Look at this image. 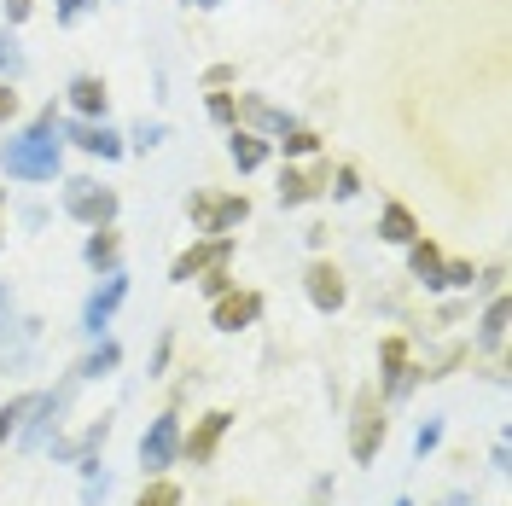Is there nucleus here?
I'll list each match as a JSON object with an SVG mask.
<instances>
[{"label":"nucleus","mask_w":512,"mask_h":506,"mask_svg":"<svg viewBox=\"0 0 512 506\" xmlns=\"http://www.w3.org/2000/svg\"><path fill=\"white\" fill-rule=\"evenodd\" d=\"M64 163V134H59V111L47 105L30 128L0 140V175L6 181H53Z\"/></svg>","instance_id":"nucleus-1"},{"label":"nucleus","mask_w":512,"mask_h":506,"mask_svg":"<svg viewBox=\"0 0 512 506\" xmlns=\"http://www.w3.org/2000/svg\"><path fill=\"white\" fill-rule=\"evenodd\" d=\"M384 437H390L384 396H379V384H367V390H355V402H350V460L355 466H373Z\"/></svg>","instance_id":"nucleus-2"},{"label":"nucleus","mask_w":512,"mask_h":506,"mask_svg":"<svg viewBox=\"0 0 512 506\" xmlns=\"http://www.w3.org/2000/svg\"><path fill=\"white\" fill-rule=\"evenodd\" d=\"M64 408H70V384H53V390H35V396H30V413L18 419V437H12V443L24 448V454H41V448H47L53 437H59Z\"/></svg>","instance_id":"nucleus-3"},{"label":"nucleus","mask_w":512,"mask_h":506,"mask_svg":"<svg viewBox=\"0 0 512 506\" xmlns=\"http://www.w3.org/2000/svg\"><path fill=\"white\" fill-rule=\"evenodd\" d=\"M187 222L204 233V239H222L239 222H251V198L245 192H192L187 198Z\"/></svg>","instance_id":"nucleus-4"},{"label":"nucleus","mask_w":512,"mask_h":506,"mask_svg":"<svg viewBox=\"0 0 512 506\" xmlns=\"http://www.w3.org/2000/svg\"><path fill=\"white\" fill-rule=\"evenodd\" d=\"M140 472L146 477H163L169 466H181V413L175 408H163L146 431H140Z\"/></svg>","instance_id":"nucleus-5"},{"label":"nucleus","mask_w":512,"mask_h":506,"mask_svg":"<svg viewBox=\"0 0 512 506\" xmlns=\"http://www.w3.org/2000/svg\"><path fill=\"white\" fill-rule=\"evenodd\" d=\"M64 216L82 227H111L117 222V187H99L88 175L64 181Z\"/></svg>","instance_id":"nucleus-6"},{"label":"nucleus","mask_w":512,"mask_h":506,"mask_svg":"<svg viewBox=\"0 0 512 506\" xmlns=\"http://www.w3.org/2000/svg\"><path fill=\"white\" fill-rule=\"evenodd\" d=\"M227 431H233V413H227V408L198 413V419H192V431H181V460H187V466H210Z\"/></svg>","instance_id":"nucleus-7"},{"label":"nucleus","mask_w":512,"mask_h":506,"mask_svg":"<svg viewBox=\"0 0 512 506\" xmlns=\"http://www.w3.org/2000/svg\"><path fill=\"white\" fill-rule=\"evenodd\" d=\"M123 303H128V274H123V268H117V274H99V291L82 303V332H88V344L105 338V326L117 320Z\"/></svg>","instance_id":"nucleus-8"},{"label":"nucleus","mask_w":512,"mask_h":506,"mask_svg":"<svg viewBox=\"0 0 512 506\" xmlns=\"http://www.w3.org/2000/svg\"><path fill=\"white\" fill-rule=\"evenodd\" d=\"M303 291H309V303H315L320 315H338V309L350 303V285H344V268H338L332 256H315V262L303 268Z\"/></svg>","instance_id":"nucleus-9"},{"label":"nucleus","mask_w":512,"mask_h":506,"mask_svg":"<svg viewBox=\"0 0 512 506\" xmlns=\"http://www.w3.org/2000/svg\"><path fill=\"white\" fill-rule=\"evenodd\" d=\"M59 134L76 146V152H88V158H105V163H117L128 152V140L117 134V128H105L94 123V117H70V123H59Z\"/></svg>","instance_id":"nucleus-10"},{"label":"nucleus","mask_w":512,"mask_h":506,"mask_svg":"<svg viewBox=\"0 0 512 506\" xmlns=\"http://www.w3.org/2000/svg\"><path fill=\"white\" fill-rule=\"evenodd\" d=\"M262 320V291H222V297H210V326L216 332H245Z\"/></svg>","instance_id":"nucleus-11"},{"label":"nucleus","mask_w":512,"mask_h":506,"mask_svg":"<svg viewBox=\"0 0 512 506\" xmlns=\"http://www.w3.org/2000/svg\"><path fill=\"white\" fill-rule=\"evenodd\" d=\"M233 111H239V123H233V128H251V134H262V140H280V134L297 123L291 111L268 105L262 94H233Z\"/></svg>","instance_id":"nucleus-12"},{"label":"nucleus","mask_w":512,"mask_h":506,"mask_svg":"<svg viewBox=\"0 0 512 506\" xmlns=\"http://www.w3.org/2000/svg\"><path fill=\"white\" fill-rule=\"evenodd\" d=\"M111 425H117V419H111V413H99L82 437H53L41 454H53V466H76L82 454H105V443H111Z\"/></svg>","instance_id":"nucleus-13"},{"label":"nucleus","mask_w":512,"mask_h":506,"mask_svg":"<svg viewBox=\"0 0 512 506\" xmlns=\"http://www.w3.org/2000/svg\"><path fill=\"white\" fill-rule=\"evenodd\" d=\"M227 256H233V239H227V233H222V239H192L187 251L169 262V280H175V285H192L204 268H210V262H227Z\"/></svg>","instance_id":"nucleus-14"},{"label":"nucleus","mask_w":512,"mask_h":506,"mask_svg":"<svg viewBox=\"0 0 512 506\" xmlns=\"http://www.w3.org/2000/svg\"><path fill=\"white\" fill-rule=\"evenodd\" d=\"M326 175H332V163H315V169H280V204L297 210V204H315L320 192H326Z\"/></svg>","instance_id":"nucleus-15"},{"label":"nucleus","mask_w":512,"mask_h":506,"mask_svg":"<svg viewBox=\"0 0 512 506\" xmlns=\"http://www.w3.org/2000/svg\"><path fill=\"white\" fill-rule=\"evenodd\" d=\"M507 326H512V303H507V291H495V297L483 303L478 338H472V344H478L483 355H501V349H507Z\"/></svg>","instance_id":"nucleus-16"},{"label":"nucleus","mask_w":512,"mask_h":506,"mask_svg":"<svg viewBox=\"0 0 512 506\" xmlns=\"http://www.w3.org/2000/svg\"><path fill=\"white\" fill-rule=\"evenodd\" d=\"M82 262H88L94 274H117V268H123V233H117V222L111 227H88Z\"/></svg>","instance_id":"nucleus-17"},{"label":"nucleus","mask_w":512,"mask_h":506,"mask_svg":"<svg viewBox=\"0 0 512 506\" xmlns=\"http://www.w3.org/2000/svg\"><path fill=\"white\" fill-rule=\"evenodd\" d=\"M117 367H123V344L105 332V338H94V349H88V355L70 367V379H82V384H88V379H111Z\"/></svg>","instance_id":"nucleus-18"},{"label":"nucleus","mask_w":512,"mask_h":506,"mask_svg":"<svg viewBox=\"0 0 512 506\" xmlns=\"http://www.w3.org/2000/svg\"><path fill=\"white\" fill-rule=\"evenodd\" d=\"M402 251H408V274H414V280L425 285V291H443V262H448V256L437 251V245H431L425 233H419L414 245H402Z\"/></svg>","instance_id":"nucleus-19"},{"label":"nucleus","mask_w":512,"mask_h":506,"mask_svg":"<svg viewBox=\"0 0 512 506\" xmlns=\"http://www.w3.org/2000/svg\"><path fill=\"white\" fill-rule=\"evenodd\" d=\"M227 158L239 163V175H256L262 163L274 158V140H262L251 128H233V134H227Z\"/></svg>","instance_id":"nucleus-20"},{"label":"nucleus","mask_w":512,"mask_h":506,"mask_svg":"<svg viewBox=\"0 0 512 506\" xmlns=\"http://www.w3.org/2000/svg\"><path fill=\"white\" fill-rule=\"evenodd\" d=\"M70 105H76V117H94V123H105V105H111V88L99 82V76H76L70 88Z\"/></svg>","instance_id":"nucleus-21"},{"label":"nucleus","mask_w":512,"mask_h":506,"mask_svg":"<svg viewBox=\"0 0 512 506\" xmlns=\"http://www.w3.org/2000/svg\"><path fill=\"white\" fill-rule=\"evenodd\" d=\"M76 477H82V506H105V495H111V466H105V454H82V460H76Z\"/></svg>","instance_id":"nucleus-22"},{"label":"nucleus","mask_w":512,"mask_h":506,"mask_svg":"<svg viewBox=\"0 0 512 506\" xmlns=\"http://www.w3.org/2000/svg\"><path fill=\"white\" fill-rule=\"evenodd\" d=\"M379 239H384V245H414V239H419V222H414V210L390 198V204L379 210Z\"/></svg>","instance_id":"nucleus-23"},{"label":"nucleus","mask_w":512,"mask_h":506,"mask_svg":"<svg viewBox=\"0 0 512 506\" xmlns=\"http://www.w3.org/2000/svg\"><path fill=\"white\" fill-rule=\"evenodd\" d=\"M466 355H472L466 344H448V349H437L431 361H414V379H419V384H437V379H448V373H454V367H460Z\"/></svg>","instance_id":"nucleus-24"},{"label":"nucleus","mask_w":512,"mask_h":506,"mask_svg":"<svg viewBox=\"0 0 512 506\" xmlns=\"http://www.w3.org/2000/svg\"><path fill=\"white\" fill-rule=\"evenodd\" d=\"M274 146H280L286 158H320V134H315V128H303V123H291Z\"/></svg>","instance_id":"nucleus-25"},{"label":"nucleus","mask_w":512,"mask_h":506,"mask_svg":"<svg viewBox=\"0 0 512 506\" xmlns=\"http://www.w3.org/2000/svg\"><path fill=\"white\" fill-rule=\"evenodd\" d=\"M24 70H30V59H24L18 35H12V24H0V76H6V82H18Z\"/></svg>","instance_id":"nucleus-26"},{"label":"nucleus","mask_w":512,"mask_h":506,"mask_svg":"<svg viewBox=\"0 0 512 506\" xmlns=\"http://www.w3.org/2000/svg\"><path fill=\"white\" fill-rule=\"evenodd\" d=\"M443 431H448L443 413H425V419H419V431H414V460L437 454V448H443Z\"/></svg>","instance_id":"nucleus-27"},{"label":"nucleus","mask_w":512,"mask_h":506,"mask_svg":"<svg viewBox=\"0 0 512 506\" xmlns=\"http://www.w3.org/2000/svg\"><path fill=\"white\" fill-rule=\"evenodd\" d=\"M134 506H181V483H169V477H146V489L134 495Z\"/></svg>","instance_id":"nucleus-28"},{"label":"nucleus","mask_w":512,"mask_h":506,"mask_svg":"<svg viewBox=\"0 0 512 506\" xmlns=\"http://www.w3.org/2000/svg\"><path fill=\"white\" fill-rule=\"evenodd\" d=\"M326 192H332V198H338V204H350L355 192H361V175H355L350 163H338V169H332V175H326Z\"/></svg>","instance_id":"nucleus-29"},{"label":"nucleus","mask_w":512,"mask_h":506,"mask_svg":"<svg viewBox=\"0 0 512 506\" xmlns=\"http://www.w3.org/2000/svg\"><path fill=\"white\" fill-rule=\"evenodd\" d=\"M227 262H233V256H227ZM227 262H210V268H204V274H198V285H204V297H222V291H233V268H227Z\"/></svg>","instance_id":"nucleus-30"},{"label":"nucleus","mask_w":512,"mask_h":506,"mask_svg":"<svg viewBox=\"0 0 512 506\" xmlns=\"http://www.w3.org/2000/svg\"><path fill=\"white\" fill-rule=\"evenodd\" d=\"M30 413V396H12V402H0V448L18 437V419Z\"/></svg>","instance_id":"nucleus-31"},{"label":"nucleus","mask_w":512,"mask_h":506,"mask_svg":"<svg viewBox=\"0 0 512 506\" xmlns=\"http://www.w3.org/2000/svg\"><path fill=\"white\" fill-rule=\"evenodd\" d=\"M472 280H478L472 262H443V291H472Z\"/></svg>","instance_id":"nucleus-32"},{"label":"nucleus","mask_w":512,"mask_h":506,"mask_svg":"<svg viewBox=\"0 0 512 506\" xmlns=\"http://www.w3.org/2000/svg\"><path fill=\"white\" fill-rule=\"evenodd\" d=\"M169 355H175V332H163L158 344H152V361H146V379H158V373H169Z\"/></svg>","instance_id":"nucleus-33"},{"label":"nucleus","mask_w":512,"mask_h":506,"mask_svg":"<svg viewBox=\"0 0 512 506\" xmlns=\"http://www.w3.org/2000/svg\"><path fill=\"white\" fill-rule=\"evenodd\" d=\"M210 117H216V123H239V111H233V94H227V88H210Z\"/></svg>","instance_id":"nucleus-34"},{"label":"nucleus","mask_w":512,"mask_h":506,"mask_svg":"<svg viewBox=\"0 0 512 506\" xmlns=\"http://www.w3.org/2000/svg\"><path fill=\"white\" fill-rule=\"evenodd\" d=\"M94 6L99 0H53V18H59V24H76V18H88Z\"/></svg>","instance_id":"nucleus-35"},{"label":"nucleus","mask_w":512,"mask_h":506,"mask_svg":"<svg viewBox=\"0 0 512 506\" xmlns=\"http://www.w3.org/2000/svg\"><path fill=\"white\" fill-rule=\"evenodd\" d=\"M158 140H163V123H140L134 134H128V146H134V152H152Z\"/></svg>","instance_id":"nucleus-36"},{"label":"nucleus","mask_w":512,"mask_h":506,"mask_svg":"<svg viewBox=\"0 0 512 506\" xmlns=\"http://www.w3.org/2000/svg\"><path fill=\"white\" fill-rule=\"evenodd\" d=\"M18 111H24V99H18V88H12V82H0V128L12 123Z\"/></svg>","instance_id":"nucleus-37"},{"label":"nucleus","mask_w":512,"mask_h":506,"mask_svg":"<svg viewBox=\"0 0 512 506\" xmlns=\"http://www.w3.org/2000/svg\"><path fill=\"white\" fill-rule=\"evenodd\" d=\"M501 280H507V268L495 262V268H483L478 280H472V291H483V297H495V291H501Z\"/></svg>","instance_id":"nucleus-38"},{"label":"nucleus","mask_w":512,"mask_h":506,"mask_svg":"<svg viewBox=\"0 0 512 506\" xmlns=\"http://www.w3.org/2000/svg\"><path fill=\"white\" fill-rule=\"evenodd\" d=\"M489 466H495V477H507V466H512V454H507V431L495 437V454H489Z\"/></svg>","instance_id":"nucleus-39"},{"label":"nucleus","mask_w":512,"mask_h":506,"mask_svg":"<svg viewBox=\"0 0 512 506\" xmlns=\"http://www.w3.org/2000/svg\"><path fill=\"white\" fill-rule=\"evenodd\" d=\"M30 12H35V0H6V18H0V24H24Z\"/></svg>","instance_id":"nucleus-40"},{"label":"nucleus","mask_w":512,"mask_h":506,"mask_svg":"<svg viewBox=\"0 0 512 506\" xmlns=\"http://www.w3.org/2000/svg\"><path fill=\"white\" fill-rule=\"evenodd\" d=\"M227 82H233V64H216V70L204 76V88H227Z\"/></svg>","instance_id":"nucleus-41"},{"label":"nucleus","mask_w":512,"mask_h":506,"mask_svg":"<svg viewBox=\"0 0 512 506\" xmlns=\"http://www.w3.org/2000/svg\"><path fill=\"white\" fill-rule=\"evenodd\" d=\"M326 501H332V477H320L315 495H309V506H326Z\"/></svg>","instance_id":"nucleus-42"},{"label":"nucleus","mask_w":512,"mask_h":506,"mask_svg":"<svg viewBox=\"0 0 512 506\" xmlns=\"http://www.w3.org/2000/svg\"><path fill=\"white\" fill-rule=\"evenodd\" d=\"M443 506H478V501H472V495H466V489H454V495H448Z\"/></svg>","instance_id":"nucleus-43"},{"label":"nucleus","mask_w":512,"mask_h":506,"mask_svg":"<svg viewBox=\"0 0 512 506\" xmlns=\"http://www.w3.org/2000/svg\"><path fill=\"white\" fill-rule=\"evenodd\" d=\"M0 245H6V192H0Z\"/></svg>","instance_id":"nucleus-44"},{"label":"nucleus","mask_w":512,"mask_h":506,"mask_svg":"<svg viewBox=\"0 0 512 506\" xmlns=\"http://www.w3.org/2000/svg\"><path fill=\"white\" fill-rule=\"evenodd\" d=\"M6 309H12V303H6V285H0V320H6Z\"/></svg>","instance_id":"nucleus-45"},{"label":"nucleus","mask_w":512,"mask_h":506,"mask_svg":"<svg viewBox=\"0 0 512 506\" xmlns=\"http://www.w3.org/2000/svg\"><path fill=\"white\" fill-rule=\"evenodd\" d=\"M390 506H414V501H408V495H402V501H390Z\"/></svg>","instance_id":"nucleus-46"},{"label":"nucleus","mask_w":512,"mask_h":506,"mask_svg":"<svg viewBox=\"0 0 512 506\" xmlns=\"http://www.w3.org/2000/svg\"><path fill=\"white\" fill-rule=\"evenodd\" d=\"M204 6H222V0H204Z\"/></svg>","instance_id":"nucleus-47"},{"label":"nucleus","mask_w":512,"mask_h":506,"mask_svg":"<svg viewBox=\"0 0 512 506\" xmlns=\"http://www.w3.org/2000/svg\"><path fill=\"white\" fill-rule=\"evenodd\" d=\"M187 6H204V0H187Z\"/></svg>","instance_id":"nucleus-48"},{"label":"nucleus","mask_w":512,"mask_h":506,"mask_svg":"<svg viewBox=\"0 0 512 506\" xmlns=\"http://www.w3.org/2000/svg\"><path fill=\"white\" fill-rule=\"evenodd\" d=\"M233 506H239V501H233Z\"/></svg>","instance_id":"nucleus-49"}]
</instances>
